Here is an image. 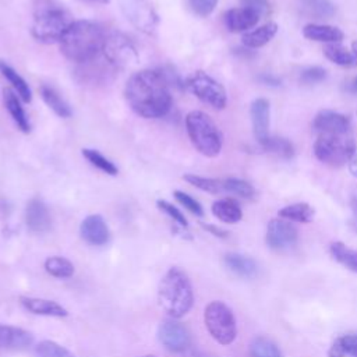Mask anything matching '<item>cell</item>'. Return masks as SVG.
I'll list each match as a JSON object with an SVG mask.
<instances>
[{"mask_svg":"<svg viewBox=\"0 0 357 357\" xmlns=\"http://www.w3.org/2000/svg\"><path fill=\"white\" fill-rule=\"evenodd\" d=\"M350 126L347 116L333 110H321L312 120V128L319 134H346Z\"/></svg>","mask_w":357,"mask_h":357,"instance_id":"12","label":"cell"},{"mask_svg":"<svg viewBox=\"0 0 357 357\" xmlns=\"http://www.w3.org/2000/svg\"><path fill=\"white\" fill-rule=\"evenodd\" d=\"M174 198L185 208L188 209L191 213L197 215V216H202L204 215V209L201 206V204L194 199L191 195L183 192V191H174Z\"/></svg>","mask_w":357,"mask_h":357,"instance_id":"40","label":"cell"},{"mask_svg":"<svg viewBox=\"0 0 357 357\" xmlns=\"http://www.w3.org/2000/svg\"><path fill=\"white\" fill-rule=\"evenodd\" d=\"M82 1H86V3H96V4H106L109 3V0H82Z\"/></svg>","mask_w":357,"mask_h":357,"instance_id":"48","label":"cell"},{"mask_svg":"<svg viewBox=\"0 0 357 357\" xmlns=\"http://www.w3.org/2000/svg\"><path fill=\"white\" fill-rule=\"evenodd\" d=\"M225 265L229 268V271L241 278H254L258 272V265L252 258L237 252L226 254Z\"/></svg>","mask_w":357,"mask_h":357,"instance_id":"20","label":"cell"},{"mask_svg":"<svg viewBox=\"0 0 357 357\" xmlns=\"http://www.w3.org/2000/svg\"><path fill=\"white\" fill-rule=\"evenodd\" d=\"M259 79H261L264 84L272 85V86H278V85L280 84V79H279V78H276V77H273V75H269V74H262V75L259 77Z\"/></svg>","mask_w":357,"mask_h":357,"instance_id":"44","label":"cell"},{"mask_svg":"<svg viewBox=\"0 0 357 357\" xmlns=\"http://www.w3.org/2000/svg\"><path fill=\"white\" fill-rule=\"evenodd\" d=\"M298 240L297 229L284 219H272L266 229V244L275 251H289Z\"/></svg>","mask_w":357,"mask_h":357,"instance_id":"9","label":"cell"},{"mask_svg":"<svg viewBox=\"0 0 357 357\" xmlns=\"http://www.w3.org/2000/svg\"><path fill=\"white\" fill-rule=\"evenodd\" d=\"M356 149V141L349 132L319 134L314 144L315 156L321 162L333 167H339L344 163H349Z\"/></svg>","mask_w":357,"mask_h":357,"instance_id":"5","label":"cell"},{"mask_svg":"<svg viewBox=\"0 0 357 357\" xmlns=\"http://www.w3.org/2000/svg\"><path fill=\"white\" fill-rule=\"evenodd\" d=\"M25 222L31 231L46 233L52 226L50 213L40 199H31L25 209Z\"/></svg>","mask_w":357,"mask_h":357,"instance_id":"15","label":"cell"},{"mask_svg":"<svg viewBox=\"0 0 357 357\" xmlns=\"http://www.w3.org/2000/svg\"><path fill=\"white\" fill-rule=\"evenodd\" d=\"M269 102L264 98H258L252 100L250 107V116L252 123L254 137L259 144L265 142L269 135Z\"/></svg>","mask_w":357,"mask_h":357,"instance_id":"13","label":"cell"},{"mask_svg":"<svg viewBox=\"0 0 357 357\" xmlns=\"http://www.w3.org/2000/svg\"><path fill=\"white\" fill-rule=\"evenodd\" d=\"M251 357H282L279 347L268 337L258 336L250 344Z\"/></svg>","mask_w":357,"mask_h":357,"instance_id":"33","label":"cell"},{"mask_svg":"<svg viewBox=\"0 0 357 357\" xmlns=\"http://www.w3.org/2000/svg\"><path fill=\"white\" fill-rule=\"evenodd\" d=\"M40 96L45 100V103L60 117H70L71 109L68 103L52 88L47 85L40 86Z\"/></svg>","mask_w":357,"mask_h":357,"instance_id":"29","label":"cell"},{"mask_svg":"<svg viewBox=\"0 0 357 357\" xmlns=\"http://www.w3.org/2000/svg\"><path fill=\"white\" fill-rule=\"evenodd\" d=\"M326 78V71L322 67H308L301 71L300 79L304 84H318Z\"/></svg>","mask_w":357,"mask_h":357,"instance_id":"41","label":"cell"},{"mask_svg":"<svg viewBox=\"0 0 357 357\" xmlns=\"http://www.w3.org/2000/svg\"><path fill=\"white\" fill-rule=\"evenodd\" d=\"M156 205H158V208L160 209V211H163L167 216H170L174 222H177L180 226H183V227H187L188 226V222H187V219H185V216L183 215V212L180 211V209H177L174 205H172L170 202H167V201H165V199H159L158 202H156Z\"/></svg>","mask_w":357,"mask_h":357,"instance_id":"39","label":"cell"},{"mask_svg":"<svg viewBox=\"0 0 357 357\" xmlns=\"http://www.w3.org/2000/svg\"><path fill=\"white\" fill-rule=\"evenodd\" d=\"M298 8L311 18H329L335 14V6L329 0H298Z\"/></svg>","mask_w":357,"mask_h":357,"instance_id":"24","label":"cell"},{"mask_svg":"<svg viewBox=\"0 0 357 357\" xmlns=\"http://www.w3.org/2000/svg\"><path fill=\"white\" fill-rule=\"evenodd\" d=\"M204 322L209 335L222 346L234 342L237 335L236 318L231 310L222 301H211L204 311Z\"/></svg>","mask_w":357,"mask_h":357,"instance_id":"6","label":"cell"},{"mask_svg":"<svg viewBox=\"0 0 357 357\" xmlns=\"http://www.w3.org/2000/svg\"><path fill=\"white\" fill-rule=\"evenodd\" d=\"M328 357H357V333L339 336L331 344Z\"/></svg>","mask_w":357,"mask_h":357,"instance_id":"26","label":"cell"},{"mask_svg":"<svg viewBox=\"0 0 357 357\" xmlns=\"http://www.w3.org/2000/svg\"><path fill=\"white\" fill-rule=\"evenodd\" d=\"M218 0H187L188 8L199 17H208L216 7Z\"/></svg>","mask_w":357,"mask_h":357,"instance_id":"38","label":"cell"},{"mask_svg":"<svg viewBox=\"0 0 357 357\" xmlns=\"http://www.w3.org/2000/svg\"><path fill=\"white\" fill-rule=\"evenodd\" d=\"M262 148L279 158L283 159H290L294 155V148L293 144L282 137H269L265 142L261 144Z\"/></svg>","mask_w":357,"mask_h":357,"instance_id":"32","label":"cell"},{"mask_svg":"<svg viewBox=\"0 0 357 357\" xmlns=\"http://www.w3.org/2000/svg\"><path fill=\"white\" fill-rule=\"evenodd\" d=\"M222 184H223V191L231 192L241 198L252 199L255 197V188L245 180L229 177V178L222 180Z\"/></svg>","mask_w":357,"mask_h":357,"instance_id":"34","label":"cell"},{"mask_svg":"<svg viewBox=\"0 0 357 357\" xmlns=\"http://www.w3.org/2000/svg\"><path fill=\"white\" fill-rule=\"evenodd\" d=\"M121 8L138 29L146 33H151L155 29L158 17L148 0H123Z\"/></svg>","mask_w":357,"mask_h":357,"instance_id":"11","label":"cell"},{"mask_svg":"<svg viewBox=\"0 0 357 357\" xmlns=\"http://www.w3.org/2000/svg\"><path fill=\"white\" fill-rule=\"evenodd\" d=\"M202 227H204L205 230H208L209 233H212L213 236H216V237H220V238L227 237V231H226V230H223V229H220V227H216V226H213V225H202Z\"/></svg>","mask_w":357,"mask_h":357,"instance_id":"43","label":"cell"},{"mask_svg":"<svg viewBox=\"0 0 357 357\" xmlns=\"http://www.w3.org/2000/svg\"><path fill=\"white\" fill-rule=\"evenodd\" d=\"M351 47H353V53L357 56V40H356V42H353Z\"/></svg>","mask_w":357,"mask_h":357,"instance_id":"49","label":"cell"},{"mask_svg":"<svg viewBox=\"0 0 357 357\" xmlns=\"http://www.w3.org/2000/svg\"><path fill=\"white\" fill-rule=\"evenodd\" d=\"M185 127L191 144L195 149L208 156L215 158L220 153L223 137L215 121L204 112L192 110L185 116Z\"/></svg>","mask_w":357,"mask_h":357,"instance_id":"4","label":"cell"},{"mask_svg":"<svg viewBox=\"0 0 357 357\" xmlns=\"http://www.w3.org/2000/svg\"><path fill=\"white\" fill-rule=\"evenodd\" d=\"M279 216L290 222L308 223L314 219V209L305 202H297L282 208L279 211Z\"/></svg>","mask_w":357,"mask_h":357,"instance_id":"28","label":"cell"},{"mask_svg":"<svg viewBox=\"0 0 357 357\" xmlns=\"http://www.w3.org/2000/svg\"><path fill=\"white\" fill-rule=\"evenodd\" d=\"M278 24L276 22H268L257 29H252V31H248L243 35L241 40H243V45L245 47H250V49H257V47H261L264 45H266L278 32Z\"/></svg>","mask_w":357,"mask_h":357,"instance_id":"22","label":"cell"},{"mask_svg":"<svg viewBox=\"0 0 357 357\" xmlns=\"http://www.w3.org/2000/svg\"><path fill=\"white\" fill-rule=\"evenodd\" d=\"M82 155L85 156V159L95 167H98L99 170H102L106 174L110 176H116L117 174V167L113 165V162H110L107 158H105L100 152L95 151V149H82Z\"/></svg>","mask_w":357,"mask_h":357,"instance_id":"35","label":"cell"},{"mask_svg":"<svg viewBox=\"0 0 357 357\" xmlns=\"http://www.w3.org/2000/svg\"><path fill=\"white\" fill-rule=\"evenodd\" d=\"M124 95L130 107L144 119H159L172 106V95L166 77L153 70H142L130 77Z\"/></svg>","mask_w":357,"mask_h":357,"instance_id":"1","label":"cell"},{"mask_svg":"<svg viewBox=\"0 0 357 357\" xmlns=\"http://www.w3.org/2000/svg\"><path fill=\"white\" fill-rule=\"evenodd\" d=\"M346 89H347L349 92H351V93H357V77L353 78V79L347 84Z\"/></svg>","mask_w":357,"mask_h":357,"instance_id":"46","label":"cell"},{"mask_svg":"<svg viewBox=\"0 0 357 357\" xmlns=\"http://www.w3.org/2000/svg\"><path fill=\"white\" fill-rule=\"evenodd\" d=\"M303 35L315 42L325 43H339L343 40L344 33L332 25H321V24H308L303 28Z\"/></svg>","mask_w":357,"mask_h":357,"instance_id":"19","label":"cell"},{"mask_svg":"<svg viewBox=\"0 0 357 357\" xmlns=\"http://www.w3.org/2000/svg\"><path fill=\"white\" fill-rule=\"evenodd\" d=\"M38 357H74V354L53 340H42L36 344Z\"/></svg>","mask_w":357,"mask_h":357,"instance_id":"37","label":"cell"},{"mask_svg":"<svg viewBox=\"0 0 357 357\" xmlns=\"http://www.w3.org/2000/svg\"><path fill=\"white\" fill-rule=\"evenodd\" d=\"M70 15L59 7L42 8L32 24V35L36 40L45 43L60 42L61 36L71 25Z\"/></svg>","mask_w":357,"mask_h":357,"instance_id":"7","label":"cell"},{"mask_svg":"<svg viewBox=\"0 0 357 357\" xmlns=\"http://www.w3.org/2000/svg\"><path fill=\"white\" fill-rule=\"evenodd\" d=\"M21 305L31 314L35 315H45V317H56V318H63L68 315V311L60 305L59 303L47 298H38V297H26L21 296L20 297Z\"/></svg>","mask_w":357,"mask_h":357,"instance_id":"16","label":"cell"},{"mask_svg":"<svg viewBox=\"0 0 357 357\" xmlns=\"http://www.w3.org/2000/svg\"><path fill=\"white\" fill-rule=\"evenodd\" d=\"M212 213L225 223H237L243 218L241 208L234 199L223 198L212 204Z\"/></svg>","mask_w":357,"mask_h":357,"instance_id":"23","label":"cell"},{"mask_svg":"<svg viewBox=\"0 0 357 357\" xmlns=\"http://www.w3.org/2000/svg\"><path fill=\"white\" fill-rule=\"evenodd\" d=\"M158 337L160 343L173 353L184 351L190 346L191 340L188 329L183 324L174 321L173 318L166 319L159 325Z\"/></svg>","mask_w":357,"mask_h":357,"instance_id":"10","label":"cell"},{"mask_svg":"<svg viewBox=\"0 0 357 357\" xmlns=\"http://www.w3.org/2000/svg\"><path fill=\"white\" fill-rule=\"evenodd\" d=\"M185 86L191 93H194L199 100L208 103L215 109H225L227 103V95L225 88L211 75L204 71L192 73L187 81Z\"/></svg>","mask_w":357,"mask_h":357,"instance_id":"8","label":"cell"},{"mask_svg":"<svg viewBox=\"0 0 357 357\" xmlns=\"http://www.w3.org/2000/svg\"><path fill=\"white\" fill-rule=\"evenodd\" d=\"M141 357H156V356H152V354H146V356H141Z\"/></svg>","mask_w":357,"mask_h":357,"instance_id":"50","label":"cell"},{"mask_svg":"<svg viewBox=\"0 0 357 357\" xmlns=\"http://www.w3.org/2000/svg\"><path fill=\"white\" fill-rule=\"evenodd\" d=\"M349 169H350V172L354 176H357V149H356V152L353 153V156H351V159L349 162Z\"/></svg>","mask_w":357,"mask_h":357,"instance_id":"45","label":"cell"},{"mask_svg":"<svg viewBox=\"0 0 357 357\" xmlns=\"http://www.w3.org/2000/svg\"><path fill=\"white\" fill-rule=\"evenodd\" d=\"M324 54L332 63L342 66V67H353L357 66V56L353 50L339 45V43H329L324 47Z\"/></svg>","mask_w":357,"mask_h":357,"instance_id":"25","label":"cell"},{"mask_svg":"<svg viewBox=\"0 0 357 357\" xmlns=\"http://www.w3.org/2000/svg\"><path fill=\"white\" fill-rule=\"evenodd\" d=\"M103 29L86 20L73 21L60 39L61 53L71 61L84 63L96 57L105 47Z\"/></svg>","mask_w":357,"mask_h":357,"instance_id":"2","label":"cell"},{"mask_svg":"<svg viewBox=\"0 0 357 357\" xmlns=\"http://www.w3.org/2000/svg\"><path fill=\"white\" fill-rule=\"evenodd\" d=\"M82 238L92 245H103L110 238V231L100 215L86 216L79 227Z\"/></svg>","mask_w":357,"mask_h":357,"instance_id":"14","label":"cell"},{"mask_svg":"<svg viewBox=\"0 0 357 357\" xmlns=\"http://www.w3.org/2000/svg\"><path fill=\"white\" fill-rule=\"evenodd\" d=\"M329 251L331 255L343 266H346L347 269L357 272V251L349 248L346 244H343L342 241H333L329 245Z\"/></svg>","mask_w":357,"mask_h":357,"instance_id":"30","label":"cell"},{"mask_svg":"<svg viewBox=\"0 0 357 357\" xmlns=\"http://www.w3.org/2000/svg\"><path fill=\"white\" fill-rule=\"evenodd\" d=\"M158 301L160 308L173 319L184 317L194 304L192 284L187 273L172 266L162 278L158 289Z\"/></svg>","mask_w":357,"mask_h":357,"instance_id":"3","label":"cell"},{"mask_svg":"<svg viewBox=\"0 0 357 357\" xmlns=\"http://www.w3.org/2000/svg\"><path fill=\"white\" fill-rule=\"evenodd\" d=\"M243 6L257 13L259 17H264L269 13V3L268 0H241Z\"/></svg>","mask_w":357,"mask_h":357,"instance_id":"42","label":"cell"},{"mask_svg":"<svg viewBox=\"0 0 357 357\" xmlns=\"http://www.w3.org/2000/svg\"><path fill=\"white\" fill-rule=\"evenodd\" d=\"M183 178L185 181H188L191 185H194L202 191L211 192V194H218V192L223 191L222 180L202 177V176H197V174H185Z\"/></svg>","mask_w":357,"mask_h":357,"instance_id":"36","label":"cell"},{"mask_svg":"<svg viewBox=\"0 0 357 357\" xmlns=\"http://www.w3.org/2000/svg\"><path fill=\"white\" fill-rule=\"evenodd\" d=\"M45 269L49 275L59 278V279H67L74 275V265L64 257H49L45 261Z\"/></svg>","mask_w":357,"mask_h":357,"instance_id":"31","label":"cell"},{"mask_svg":"<svg viewBox=\"0 0 357 357\" xmlns=\"http://www.w3.org/2000/svg\"><path fill=\"white\" fill-rule=\"evenodd\" d=\"M0 73L8 79V82L13 85V88L15 89V92L24 102H31L32 92H31L29 85L11 66H8L4 61H0Z\"/></svg>","mask_w":357,"mask_h":357,"instance_id":"27","label":"cell"},{"mask_svg":"<svg viewBox=\"0 0 357 357\" xmlns=\"http://www.w3.org/2000/svg\"><path fill=\"white\" fill-rule=\"evenodd\" d=\"M259 15L247 7L230 8L225 14V25L230 32H244L257 25Z\"/></svg>","mask_w":357,"mask_h":357,"instance_id":"17","label":"cell"},{"mask_svg":"<svg viewBox=\"0 0 357 357\" xmlns=\"http://www.w3.org/2000/svg\"><path fill=\"white\" fill-rule=\"evenodd\" d=\"M4 105H6V109L8 110L11 119L14 120V123L18 126V128L24 132H29L31 131V124H29V120L25 114V110L24 107L21 106L20 103V96L15 95L14 91L11 89H4Z\"/></svg>","mask_w":357,"mask_h":357,"instance_id":"21","label":"cell"},{"mask_svg":"<svg viewBox=\"0 0 357 357\" xmlns=\"http://www.w3.org/2000/svg\"><path fill=\"white\" fill-rule=\"evenodd\" d=\"M351 208H353V216H354V222L357 225V195L353 198L351 201Z\"/></svg>","mask_w":357,"mask_h":357,"instance_id":"47","label":"cell"},{"mask_svg":"<svg viewBox=\"0 0 357 357\" xmlns=\"http://www.w3.org/2000/svg\"><path fill=\"white\" fill-rule=\"evenodd\" d=\"M33 336L31 332L11 325L0 324V346L6 349H25L31 346Z\"/></svg>","mask_w":357,"mask_h":357,"instance_id":"18","label":"cell"}]
</instances>
